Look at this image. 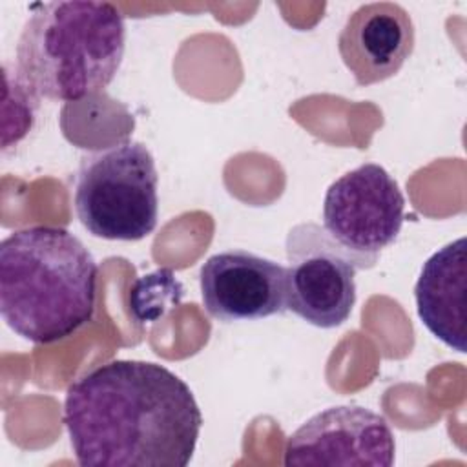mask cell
I'll use <instances>...</instances> for the list:
<instances>
[{
  "label": "cell",
  "mask_w": 467,
  "mask_h": 467,
  "mask_svg": "<svg viewBox=\"0 0 467 467\" xmlns=\"http://www.w3.org/2000/svg\"><path fill=\"white\" fill-rule=\"evenodd\" d=\"M62 420L84 467H184L202 427L192 389L140 359H113L75 379Z\"/></svg>",
  "instance_id": "6da1fadb"
},
{
  "label": "cell",
  "mask_w": 467,
  "mask_h": 467,
  "mask_svg": "<svg viewBox=\"0 0 467 467\" xmlns=\"http://www.w3.org/2000/svg\"><path fill=\"white\" fill-rule=\"evenodd\" d=\"M99 266L60 226H27L0 243V314L20 337L57 343L95 314Z\"/></svg>",
  "instance_id": "7a4b0ae2"
},
{
  "label": "cell",
  "mask_w": 467,
  "mask_h": 467,
  "mask_svg": "<svg viewBox=\"0 0 467 467\" xmlns=\"http://www.w3.org/2000/svg\"><path fill=\"white\" fill-rule=\"evenodd\" d=\"M126 49V26L109 2L36 5L16 42L15 80L33 99L73 102L106 89Z\"/></svg>",
  "instance_id": "3957f363"
},
{
  "label": "cell",
  "mask_w": 467,
  "mask_h": 467,
  "mask_svg": "<svg viewBox=\"0 0 467 467\" xmlns=\"http://www.w3.org/2000/svg\"><path fill=\"white\" fill-rule=\"evenodd\" d=\"M159 175L146 144L120 140L88 151L75 182L80 224L108 241H140L157 226Z\"/></svg>",
  "instance_id": "277c9868"
},
{
  "label": "cell",
  "mask_w": 467,
  "mask_h": 467,
  "mask_svg": "<svg viewBox=\"0 0 467 467\" xmlns=\"http://www.w3.org/2000/svg\"><path fill=\"white\" fill-rule=\"evenodd\" d=\"M405 197L392 175L365 162L336 179L323 199V230L354 259L358 270L376 266L403 226Z\"/></svg>",
  "instance_id": "5b68a950"
},
{
  "label": "cell",
  "mask_w": 467,
  "mask_h": 467,
  "mask_svg": "<svg viewBox=\"0 0 467 467\" xmlns=\"http://www.w3.org/2000/svg\"><path fill=\"white\" fill-rule=\"evenodd\" d=\"M286 308L319 328L343 325L356 305L354 259L316 223H299L285 241Z\"/></svg>",
  "instance_id": "8992f818"
},
{
  "label": "cell",
  "mask_w": 467,
  "mask_h": 467,
  "mask_svg": "<svg viewBox=\"0 0 467 467\" xmlns=\"http://www.w3.org/2000/svg\"><path fill=\"white\" fill-rule=\"evenodd\" d=\"M394 452V434L381 414L361 405H337L314 414L288 436L283 462L286 467H390Z\"/></svg>",
  "instance_id": "52a82bcc"
},
{
  "label": "cell",
  "mask_w": 467,
  "mask_h": 467,
  "mask_svg": "<svg viewBox=\"0 0 467 467\" xmlns=\"http://www.w3.org/2000/svg\"><path fill=\"white\" fill-rule=\"evenodd\" d=\"M206 312L223 323L286 312V266L243 248L210 255L199 272Z\"/></svg>",
  "instance_id": "ba28073f"
},
{
  "label": "cell",
  "mask_w": 467,
  "mask_h": 467,
  "mask_svg": "<svg viewBox=\"0 0 467 467\" xmlns=\"http://www.w3.org/2000/svg\"><path fill=\"white\" fill-rule=\"evenodd\" d=\"M414 24L405 7L394 2L359 5L345 22L337 49L358 86L394 77L412 55Z\"/></svg>",
  "instance_id": "9c48e42d"
},
{
  "label": "cell",
  "mask_w": 467,
  "mask_h": 467,
  "mask_svg": "<svg viewBox=\"0 0 467 467\" xmlns=\"http://www.w3.org/2000/svg\"><path fill=\"white\" fill-rule=\"evenodd\" d=\"M416 310L425 328L452 350H467V239L434 252L414 286Z\"/></svg>",
  "instance_id": "30bf717a"
}]
</instances>
